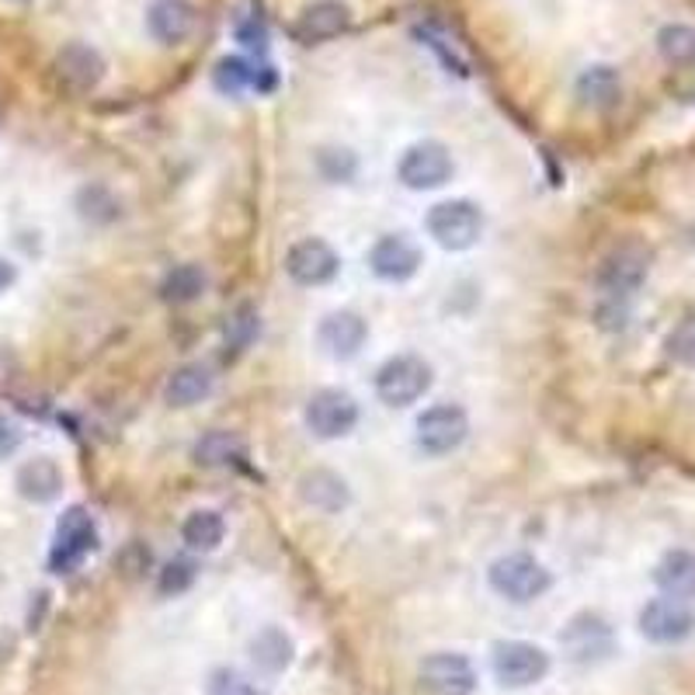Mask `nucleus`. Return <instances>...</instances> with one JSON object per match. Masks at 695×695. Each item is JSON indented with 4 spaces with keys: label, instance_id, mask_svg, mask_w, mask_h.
Segmentation results:
<instances>
[{
    "label": "nucleus",
    "instance_id": "obj_1",
    "mask_svg": "<svg viewBox=\"0 0 695 695\" xmlns=\"http://www.w3.org/2000/svg\"><path fill=\"white\" fill-rule=\"evenodd\" d=\"M491 587L508 602H532L550 591V571L529 553H508L491 563Z\"/></svg>",
    "mask_w": 695,
    "mask_h": 695
},
{
    "label": "nucleus",
    "instance_id": "obj_2",
    "mask_svg": "<svg viewBox=\"0 0 695 695\" xmlns=\"http://www.w3.org/2000/svg\"><path fill=\"white\" fill-rule=\"evenodd\" d=\"M428 234L446 251H470L483 234V213L473 202H439L428 213Z\"/></svg>",
    "mask_w": 695,
    "mask_h": 695
},
{
    "label": "nucleus",
    "instance_id": "obj_3",
    "mask_svg": "<svg viewBox=\"0 0 695 695\" xmlns=\"http://www.w3.org/2000/svg\"><path fill=\"white\" fill-rule=\"evenodd\" d=\"M431 386V366L418 355H397L376 372V394L390 407H407Z\"/></svg>",
    "mask_w": 695,
    "mask_h": 695
},
{
    "label": "nucleus",
    "instance_id": "obj_4",
    "mask_svg": "<svg viewBox=\"0 0 695 695\" xmlns=\"http://www.w3.org/2000/svg\"><path fill=\"white\" fill-rule=\"evenodd\" d=\"M491 664H494V678L504 688H529L535 682H543L550 672L546 651L525 640H501L494 647Z\"/></svg>",
    "mask_w": 695,
    "mask_h": 695
},
{
    "label": "nucleus",
    "instance_id": "obj_5",
    "mask_svg": "<svg viewBox=\"0 0 695 695\" xmlns=\"http://www.w3.org/2000/svg\"><path fill=\"white\" fill-rule=\"evenodd\" d=\"M94 522L84 508H70L60 525H57V539H53V553H49V568L57 574H70L88 560V553L94 550Z\"/></svg>",
    "mask_w": 695,
    "mask_h": 695
},
{
    "label": "nucleus",
    "instance_id": "obj_6",
    "mask_svg": "<svg viewBox=\"0 0 695 695\" xmlns=\"http://www.w3.org/2000/svg\"><path fill=\"white\" fill-rule=\"evenodd\" d=\"M467 431H470L467 410L456 403H439L418 418V446L428 456H446L462 446Z\"/></svg>",
    "mask_w": 695,
    "mask_h": 695
},
{
    "label": "nucleus",
    "instance_id": "obj_7",
    "mask_svg": "<svg viewBox=\"0 0 695 695\" xmlns=\"http://www.w3.org/2000/svg\"><path fill=\"white\" fill-rule=\"evenodd\" d=\"M452 177V157L442 143H418L403 153L400 161V182L415 192H428V188H442Z\"/></svg>",
    "mask_w": 695,
    "mask_h": 695
},
{
    "label": "nucleus",
    "instance_id": "obj_8",
    "mask_svg": "<svg viewBox=\"0 0 695 695\" xmlns=\"http://www.w3.org/2000/svg\"><path fill=\"white\" fill-rule=\"evenodd\" d=\"M358 425V403L345 390H317L306 403V428L317 439H341Z\"/></svg>",
    "mask_w": 695,
    "mask_h": 695
},
{
    "label": "nucleus",
    "instance_id": "obj_9",
    "mask_svg": "<svg viewBox=\"0 0 695 695\" xmlns=\"http://www.w3.org/2000/svg\"><path fill=\"white\" fill-rule=\"evenodd\" d=\"M421 688L428 695H473L477 672L462 654H431L418 667Z\"/></svg>",
    "mask_w": 695,
    "mask_h": 695
},
{
    "label": "nucleus",
    "instance_id": "obj_10",
    "mask_svg": "<svg viewBox=\"0 0 695 695\" xmlns=\"http://www.w3.org/2000/svg\"><path fill=\"white\" fill-rule=\"evenodd\" d=\"M647 251H643L640 244H623V247H615L609 257H605V265L599 272V286L605 296H630L643 286V278H647Z\"/></svg>",
    "mask_w": 695,
    "mask_h": 695
},
{
    "label": "nucleus",
    "instance_id": "obj_11",
    "mask_svg": "<svg viewBox=\"0 0 695 695\" xmlns=\"http://www.w3.org/2000/svg\"><path fill=\"white\" fill-rule=\"evenodd\" d=\"M286 272L299 286H324L338 275V254L320 237H306L289 247L286 254Z\"/></svg>",
    "mask_w": 695,
    "mask_h": 695
},
{
    "label": "nucleus",
    "instance_id": "obj_12",
    "mask_svg": "<svg viewBox=\"0 0 695 695\" xmlns=\"http://www.w3.org/2000/svg\"><path fill=\"white\" fill-rule=\"evenodd\" d=\"M695 630V615L678 599H654L640 612V633L654 643H678Z\"/></svg>",
    "mask_w": 695,
    "mask_h": 695
},
{
    "label": "nucleus",
    "instance_id": "obj_13",
    "mask_svg": "<svg viewBox=\"0 0 695 695\" xmlns=\"http://www.w3.org/2000/svg\"><path fill=\"white\" fill-rule=\"evenodd\" d=\"M146 32L161 45H177L195 32V8L188 0H153L146 11Z\"/></svg>",
    "mask_w": 695,
    "mask_h": 695
},
{
    "label": "nucleus",
    "instance_id": "obj_14",
    "mask_svg": "<svg viewBox=\"0 0 695 695\" xmlns=\"http://www.w3.org/2000/svg\"><path fill=\"white\" fill-rule=\"evenodd\" d=\"M57 73L70 91H91L105 76V60L84 42H70L57 53Z\"/></svg>",
    "mask_w": 695,
    "mask_h": 695
},
{
    "label": "nucleus",
    "instance_id": "obj_15",
    "mask_svg": "<svg viewBox=\"0 0 695 695\" xmlns=\"http://www.w3.org/2000/svg\"><path fill=\"white\" fill-rule=\"evenodd\" d=\"M366 334L369 330H366V320L362 317L341 310V314L324 317L317 338H320V348L330 358H351V355H358V348L366 345Z\"/></svg>",
    "mask_w": 695,
    "mask_h": 695
},
{
    "label": "nucleus",
    "instance_id": "obj_16",
    "mask_svg": "<svg viewBox=\"0 0 695 695\" xmlns=\"http://www.w3.org/2000/svg\"><path fill=\"white\" fill-rule=\"evenodd\" d=\"M345 29H348V8L338 4V0H317V4H310L299 14L296 39H303L306 45H314V42L341 35Z\"/></svg>",
    "mask_w": 695,
    "mask_h": 695
},
{
    "label": "nucleus",
    "instance_id": "obj_17",
    "mask_svg": "<svg viewBox=\"0 0 695 695\" xmlns=\"http://www.w3.org/2000/svg\"><path fill=\"white\" fill-rule=\"evenodd\" d=\"M421 265V251L410 244L407 237H382L372 247V272L386 282H403L418 272Z\"/></svg>",
    "mask_w": 695,
    "mask_h": 695
},
{
    "label": "nucleus",
    "instance_id": "obj_18",
    "mask_svg": "<svg viewBox=\"0 0 695 695\" xmlns=\"http://www.w3.org/2000/svg\"><path fill=\"white\" fill-rule=\"evenodd\" d=\"M654 581L667 599H678V602L695 599V553L688 550L664 553L654 568Z\"/></svg>",
    "mask_w": 695,
    "mask_h": 695
},
{
    "label": "nucleus",
    "instance_id": "obj_19",
    "mask_svg": "<svg viewBox=\"0 0 695 695\" xmlns=\"http://www.w3.org/2000/svg\"><path fill=\"white\" fill-rule=\"evenodd\" d=\"M60 487H63V473H60V467L53 459H32V462H24V467L18 470L21 498H29L35 504L53 501L60 494Z\"/></svg>",
    "mask_w": 695,
    "mask_h": 695
},
{
    "label": "nucleus",
    "instance_id": "obj_20",
    "mask_svg": "<svg viewBox=\"0 0 695 695\" xmlns=\"http://www.w3.org/2000/svg\"><path fill=\"white\" fill-rule=\"evenodd\" d=\"M299 498L317 511H341L348 504V487L341 477L327 470H314L299 480Z\"/></svg>",
    "mask_w": 695,
    "mask_h": 695
},
{
    "label": "nucleus",
    "instance_id": "obj_21",
    "mask_svg": "<svg viewBox=\"0 0 695 695\" xmlns=\"http://www.w3.org/2000/svg\"><path fill=\"white\" fill-rule=\"evenodd\" d=\"M620 94H623V84H620V73L612 67H587L578 76V98L587 109H612L615 101H620Z\"/></svg>",
    "mask_w": 695,
    "mask_h": 695
},
{
    "label": "nucleus",
    "instance_id": "obj_22",
    "mask_svg": "<svg viewBox=\"0 0 695 695\" xmlns=\"http://www.w3.org/2000/svg\"><path fill=\"white\" fill-rule=\"evenodd\" d=\"M209 394H213V376L205 366H182L167 382V403L174 407H192Z\"/></svg>",
    "mask_w": 695,
    "mask_h": 695
},
{
    "label": "nucleus",
    "instance_id": "obj_23",
    "mask_svg": "<svg viewBox=\"0 0 695 695\" xmlns=\"http://www.w3.org/2000/svg\"><path fill=\"white\" fill-rule=\"evenodd\" d=\"M251 657L257 667H265V672L275 675V672H282V667H289V661H293V640L282 630L268 626L251 640Z\"/></svg>",
    "mask_w": 695,
    "mask_h": 695
},
{
    "label": "nucleus",
    "instance_id": "obj_24",
    "mask_svg": "<svg viewBox=\"0 0 695 695\" xmlns=\"http://www.w3.org/2000/svg\"><path fill=\"white\" fill-rule=\"evenodd\" d=\"M223 532L226 529H223L219 511H209V508L192 511L182 525V539L188 543V550H198V553H213L223 543Z\"/></svg>",
    "mask_w": 695,
    "mask_h": 695
},
{
    "label": "nucleus",
    "instance_id": "obj_25",
    "mask_svg": "<svg viewBox=\"0 0 695 695\" xmlns=\"http://www.w3.org/2000/svg\"><path fill=\"white\" fill-rule=\"evenodd\" d=\"M657 49L667 63H695V29L667 24V29L657 32Z\"/></svg>",
    "mask_w": 695,
    "mask_h": 695
},
{
    "label": "nucleus",
    "instance_id": "obj_26",
    "mask_svg": "<svg viewBox=\"0 0 695 695\" xmlns=\"http://www.w3.org/2000/svg\"><path fill=\"white\" fill-rule=\"evenodd\" d=\"M202 289H205V275L195 265H177L161 286L167 303H192Z\"/></svg>",
    "mask_w": 695,
    "mask_h": 695
},
{
    "label": "nucleus",
    "instance_id": "obj_27",
    "mask_svg": "<svg viewBox=\"0 0 695 695\" xmlns=\"http://www.w3.org/2000/svg\"><path fill=\"white\" fill-rule=\"evenodd\" d=\"M234 456H241V442L229 431H213L195 446V459L205 462V467H223Z\"/></svg>",
    "mask_w": 695,
    "mask_h": 695
},
{
    "label": "nucleus",
    "instance_id": "obj_28",
    "mask_svg": "<svg viewBox=\"0 0 695 695\" xmlns=\"http://www.w3.org/2000/svg\"><path fill=\"white\" fill-rule=\"evenodd\" d=\"M667 355H672L678 366H695V317L682 320L667 334Z\"/></svg>",
    "mask_w": 695,
    "mask_h": 695
},
{
    "label": "nucleus",
    "instance_id": "obj_29",
    "mask_svg": "<svg viewBox=\"0 0 695 695\" xmlns=\"http://www.w3.org/2000/svg\"><path fill=\"white\" fill-rule=\"evenodd\" d=\"M254 81V73H251V67L244 63V60H223L219 67H216V88L219 91H226V94H237V91H244L247 84Z\"/></svg>",
    "mask_w": 695,
    "mask_h": 695
},
{
    "label": "nucleus",
    "instance_id": "obj_30",
    "mask_svg": "<svg viewBox=\"0 0 695 695\" xmlns=\"http://www.w3.org/2000/svg\"><path fill=\"white\" fill-rule=\"evenodd\" d=\"M195 581V568L188 560H174L161 571V595H182V591Z\"/></svg>",
    "mask_w": 695,
    "mask_h": 695
},
{
    "label": "nucleus",
    "instance_id": "obj_31",
    "mask_svg": "<svg viewBox=\"0 0 695 695\" xmlns=\"http://www.w3.org/2000/svg\"><path fill=\"white\" fill-rule=\"evenodd\" d=\"M254 330H257L254 310H251V306H241V310L234 314V320H229V327H226V341H234L237 348H244L254 338Z\"/></svg>",
    "mask_w": 695,
    "mask_h": 695
},
{
    "label": "nucleus",
    "instance_id": "obj_32",
    "mask_svg": "<svg viewBox=\"0 0 695 695\" xmlns=\"http://www.w3.org/2000/svg\"><path fill=\"white\" fill-rule=\"evenodd\" d=\"M209 695H262L257 688H251L241 675L234 672H216L209 682Z\"/></svg>",
    "mask_w": 695,
    "mask_h": 695
},
{
    "label": "nucleus",
    "instance_id": "obj_33",
    "mask_svg": "<svg viewBox=\"0 0 695 695\" xmlns=\"http://www.w3.org/2000/svg\"><path fill=\"white\" fill-rule=\"evenodd\" d=\"M18 446H21V431H18V425L8 421V418H0V459L11 456Z\"/></svg>",
    "mask_w": 695,
    "mask_h": 695
},
{
    "label": "nucleus",
    "instance_id": "obj_34",
    "mask_svg": "<svg viewBox=\"0 0 695 695\" xmlns=\"http://www.w3.org/2000/svg\"><path fill=\"white\" fill-rule=\"evenodd\" d=\"M11 654H14V636L8 630H0V664H4Z\"/></svg>",
    "mask_w": 695,
    "mask_h": 695
},
{
    "label": "nucleus",
    "instance_id": "obj_35",
    "mask_svg": "<svg viewBox=\"0 0 695 695\" xmlns=\"http://www.w3.org/2000/svg\"><path fill=\"white\" fill-rule=\"evenodd\" d=\"M11 282H14V265L0 257V293H4V289L11 286Z\"/></svg>",
    "mask_w": 695,
    "mask_h": 695
}]
</instances>
